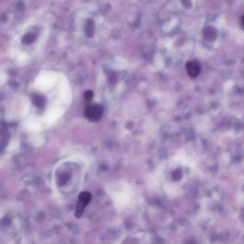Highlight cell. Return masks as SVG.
Instances as JSON below:
<instances>
[{
    "label": "cell",
    "instance_id": "6da1fadb",
    "mask_svg": "<svg viewBox=\"0 0 244 244\" xmlns=\"http://www.w3.org/2000/svg\"><path fill=\"white\" fill-rule=\"evenodd\" d=\"M92 199V195L90 192L85 191L80 194L75 209V216L77 218H81L85 209L90 203Z\"/></svg>",
    "mask_w": 244,
    "mask_h": 244
},
{
    "label": "cell",
    "instance_id": "7a4b0ae2",
    "mask_svg": "<svg viewBox=\"0 0 244 244\" xmlns=\"http://www.w3.org/2000/svg\"><path fill=\"white\" fill-rule=\"evenodd\" d=\"M103 115V109L98 104H93L88 106L85 110L86 117L90 121L96 122L101 118Z\"/></svg>",
    "mask_w": 244,
    "mask_h": 244
},
{
    "label": "cell",
    "instance_id": "3957f363",
    "mask_svg": "<svg viewBox=\"0 0 244 244\" xmlns=\"http://www.w3.org/2000/svg\"><path fill=\"white\" fill-rule=\"evenodd\" d=\"M185 69L189 76L192 79H195L200 74L201 67L200 63L197 61H191L187 62Z\"/></svg>",
    "mask_w": 244,
    "mask_h": 244
},
{
    "label": "cell",
    "instance_id": "277c9868",
    "mask_svg": "<svg viewBox=\"0 0 244 244\" xmlns=\"http://www.w3.org/2000/svg\"><path fill=\"white\" fill-rule=\"evenodd\" d=\"M203 35L204 38L207 40L213 41L216 38L218 32L213 27L208 26L204 30Z\"/></svg>",
    "mask_w": 244,
    "mask_h": 244
},
{
    "label": "cell",
    "instance_id": "5b68a950",
    "mask_svg": "<svg viewBox=\"0 0 244 244\" xmlns=\"http://www.w3.org/2000/svg\"><path fill=\"white\" fill-rule=\"evenodd\" d=\"M94 22L92 19H89L87 21L85 26V32L88 37H91L94 34Z\"/></svg>",
    "mask_w": 244,
    "mask_h": 244
},
{
    "label": "cell",
    "instance_id": "8992f818",
    "mask_svg": "<svg viewBox=\"0 0 244 244\" xmlns=\"http://www.w3.org/2000/svg\"><path fill=\"white\" fill-rule=\"evenodd\" d=\"M35 39H36L35 34L32 32H29L24 36L23 40H24V43L28 44V43H32Z\"/></svg>",
    "mask_w": 244,
    "mask_h": 244
},
{
    "label": "cell",
    "instance_id": "52a82bcc",
    "mask_svg": "<svg viewBox=\"0 0 244 244\" xmlns=\"http://www.w3.org/2000/svg\"><path fill=\"white\" fill-rule=\"evenodd\" d=\"M93 93L92 91H87L84 94V98L87 101H90L93 98Z\"/></svg>",
    "mask_w": 244,
    "mask_h": 244
},
{
    "label": "cell",
    "instance_id": "ba28073f",
    "mask_svg": "<svg viewBox=\"0 0 244 244\" xmlns=\"http://www.w3.org/2000/svg\"><path fill=\"white\" fill-rule=\"evenodd\" d=\"M27 126H28V128L31 130H36L38 128H39L38 125H37V124H35L32 122L30 123L29 124H28Z\"/></svg>",
    "mask_w": 244,
    "mask_h": 244
},
{
    "label": "cell",
    "instance_id": "9c48e42d",
    "mask_svg": "<svg viewBox=\"0 0 244 244\" xmlns=\"http://www.w3.org/2000/svg\"><path fill=\"white\" fill-rule=\"evenodd\" d=\"M181 1L183 5H184L185 7L190 8L191 7L192 5L191 0H181Z\"/></svg>",
    "mask_w": 244,
    "mask_h": 244
},
{
    "label": "cell",
    "instance_id": "30bf717a",
    "mask_svg": "<svg viewBox=\"0 0 244 244\" xmlns=\"http://www.w3.org/2000/svg\"><path fill=\"white\" fill-rule=\"evenodd\" d=\"M6 75L3 73H0V84H3L6 81Z\"/></svg>",
    "mask_w": 244,
    "mask_h": 244
},
{
    "label": "cell",
    "instance_id": "8fae6325",
    "mask_svg": "<svg viewBox=\"0 0 244 244\" xmlns=\"http://www.w3.org/2000/svg\"><path fill=\"white\" fill-rule=\"evenodd\" d=\"M241 24H242V26L243 27L244 26V17L243 16H242V17L241 18Z\"/></svg>",
    "mask_w": 244,
    "mask_h": 244
}]
</instances>
